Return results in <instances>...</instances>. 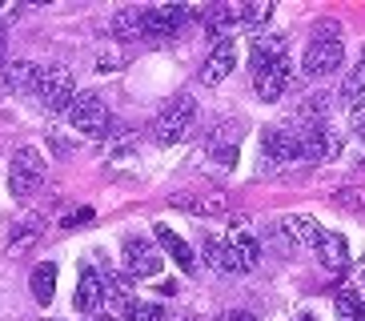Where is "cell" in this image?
Segmentation results:
<instances>
[{
    "label": "cell",
    "mask_w": 365,
    "mask_h": 321,
    "mask_svg": "<svg viewBox=\"0 0 365 321\" xmlns=\"http://www.w3.org/2000/svg\"><path fill=\"white\" fill-rule=\"evenodd\" d=\"M305 160V141L297 128L289 125H269L261 128V149H257V165L261 173H285L293 165Z\"/></svg>",
    "instance_id": "obj_1"
},
{
    "label": "cell",
    "mask_w": 365,
    "mask_h": 321,
    "mask_svg": "<svg viewBox=\"0 0 365 321\" xmlns=\"http://www.w3.org/2000/svg\"><path fill=\"white\" fill-rule=\"evenodd\" d=\"M33 96L48 108V113H68V105H73L81 93H76V76L68 73L65 64H41Z\"/></svg>",
    "instance_id": "obj_2"
},
{
    "label": "cell",
    "mask_w": 365,
    "mask_h": 321,
    "mask_svg": "<svg viewBox=\"0 0 365 321\" xmlns=\"http://www.w3.org/2000/svg\"><path fill=\"white\" fill-rule=\"evenodd\" d=\"M193 121H197V101L189 93H181V96H173L169 105L161 108V117L153 121L149 133H153V141H157V145H177V141L189 137Z\"/></svg>",
    "instance_id": "obj_3"
},
{
    "label": "cell",
    "mask_w": 365,
    "mask_h": 321,
    "mask_svg": "<svg viewBox=\"0 0 365 321\" xmlns=\"http://www.w3.org/2000/svg\"><path fill=\"white\" fill-rule=\"evenodd\" d=\"M44 153L36 149V145H21V149L12 153V165H9V189L12 197H21V201H29L36 189L44 185Z\"/></svg>",
    "instance_id": "obj_4"
},
{
    "label": "cell",
    "mask_w": 365,
    "mask_h": 321,
    "mask_svg": "<svg viewBox=\"0 0 365 321\" xmlns=\"http://www.w3.org/2000/svg\"><path fill=\"white\" fill-rule=\"evenodd\" d=\"M68 125L76 128V133H85V137H108V128H113V121H108V105L101 101L97 93H81L68 105Z\"/></svg>",
    "instance_id": "obj_5"
},
{
    "label": "cell",
    "mask_w": 365,
    "mask_h": 321,
    "mask_svg": "<svg viewBox=\"0 0 365 321\" xmlns=\"http://www.w3.org/2000/svg\"><path fill=\"white\" fill-rule=\"evenodd\" d=\"M120 249H125V277H153V273H161L165 257L149 237L129 233L125 241H120Z\"/></svg>",
    "instance_id": "obj_6"
},
{
    "label": "cell",
    "mask_w": 365,
    "mask_h": 321,
    "mask_svg": "<svg viewBox=\"0 0 365 321\" xmlns=\"http://www.w3.org/2000/svg\"><path fill=\"white\" fill-rule=\"evenodd\" d=\"M189 21H193V16H189V4H153V9H145V36L169 41V36H177Z\"/></svg>",
    "instance_id": "obj_7"
},
{
    "label": "cell",
    "mask_w": 365,
    "mask_h": 321,
    "mask_svg": "<svg viewBox=\"0 0 365 321\" xmlns=\"http://www.w3.org/2000/svg\"><path fill=\"white\" fill-rule=\"evenodd\" d=\"M345 61L341 41H309L305 56H301V73L305 76H333Z\"/></svg>",
    "instance_id": "obj_8"
},
{
    "label": "cell",
    "mask_w": 365,
    "mask_h": 321,
    "mask_svg": "<svg viewBox=\"0 0 365 321\" xmlns=\"http://www.w3.org/2000/svg\"><path fill=\"white\" fill-rule=\"evenodd\" d=\"M301 141H305V160H313V165H329V160L341 157V133L333 125H317V128H305L301 133Z\"/></svg>",
    "instance_id": "obj_9"
},
{
    "label": "cell",
    "mask_w": 365,
    "mask_h": 321,
    "mask_svg": "<svg viewBox=\"0 0 365 321\" xmlns=\"http://www.w3.org/2000/svg\"><path fill=\"white\" fill-rule=\"evenodd\" d=\"M201 29L209 32V41H213V44L233 41V32L241 29V4H209V9H205Z\"/></svg>",
    "instance_id": "obj_10"
},
{
    "label": "cell",
    "mask_w": 365,
    "mask_h": 321,
    "mask_svg": "<svg viewBox=\"0 0 365 321\" xmlns=\"http://www.w3.org/2000/svg\"><path fill=\"white\" fill-rule=\"evenodd\" d=\"M289 81H293V61L289 56H281L277 64H269L265 73L253 76V88H257V96L265 101V105H277L281 93L289 88Z\"/></svg>",
    "instance_id": "obj_11"
},
{
    "label": "cell",
    "mask_w": 365,
    "mask_h": 321,
    "mask_svg": "<svg viewBox=\"0 0 365 321\" xmlns=\"http://www.w3.org/2000/svg\"><path fill=\"white\" fill-rule=\"evenodd\" d=\"M36 73H41V64H33V61H9V64H0V93L33 96Z\"/></svg>",
    "instance_id": "obj_12"
},
{
    "label": "cell",
    "mask_w": 365,
    "mask_h": 321,
    "mask_svg": "<svg viewBox=\"0 0 365 321\" xmlns=\"http://www.w3.org/2000/svg\"><path fill=\"white\" fill-rule=\"evenodd\" d=\"M101 301H108V293H105V265H101V269L85 265L81 285H76V310L85 313V317H97Z\"/></svg>",
    "instance_id": "obj_13"
},
{
    "label": "cell",
    "mask_w": 365,
    "mask_h": 321,
    "mask_svg": "<svg viewBox=\"0 0 365 321\" xmlns=\"http://www.w3.org/2000/svg\"><path fill=\"white\" fill-rule=\"evenodd\" d=\"M233 68H237V41L213 44V53L205 56V64H201V85H221Z\"/></svg>",
    "instance_id": "obj_14"
},
{
    "label": "cell",
    "mask_w": 365,
    "mask_h": 321,
    "mask_svg": "<svg viewBox=\"0 0 365 321\" xmlns=\"http://www.w3.org/2000/svg\"><path fill=\"white\" fill-rule=\"evenodd\" d=\"M201 253H205V261H209V269H217V273H245V261H241L237 249L229 245V237L225 241H221V237H205Z\"/></svg>",
    "instance_id": "obj_15"
},
{
    "label": "cell",
    "mask_w": 365,
    "mask_h": 321,
    "mask_svg": "<svg viewBox=\"0 0 365 321\" xmlns=\"http://www.w3.org/2000/svg\"><path fill=\"white\" fill-rule=\"evenodd\" d=\"M281 56H289V49H285V36H281V32H261V36H253V53H249L253 76L265 73L269 64H277Z\"/></svg>",
    "instance_id": "obj_16"
},
{
    "label": "cell",
    "mask_w": 365,
    "mask_h": 321,
    "mask_svg": "<svg viewBox=\"0 0 365 321\" xmlns=\"http://www.w3.org/2000/svg\"><path fill=\"white\" fill-rule=\"evenodd\" d=\"M281 229H285V233H289V241L293 245H305V249H317L325 241V229L317 221H313V217H305V213H289V217H281Z\"/></svg>",
    "instance_id": "obj_17"
},
{
    "label": "cell",
    "mask_w": 365,
    "mask_h": 321,
    "mask_svg": "<svg viewBox=\"0 0 365 321\" xmlns=\"http://www.w3.org/2000/svg\"><path fill=\"white\" fill-rule=\"evenodd\" d=\"M173 205L185 209V213H201V217H225L229 213V197H221V193H205V197H193V193H173Z\"/></svg>",
    "instance_id": "obj_18"
},
{
    "label": "cell",
    "mask_w": 365,
    "mask_h": 321,
    "mask_svg": "<svg viewBox=\"0 0 365 321\" xmlns=\"http://www.w3.org/2000/svg\"><path fill=\"white\" fill-rule=\"evenodd\" d=\"M157 241H161V249L177 261L181 273H197V253L189 249V241H185L181 233H173L169 225H157Z\"/></svg>",
    "instance_id": "obj_19"
},
{
    "label": "cell",
    "mask_w": 365,
    "mask_h": 321,
    "mask_svg": "<svg viewBox=\"0 0 365 321\" xmlns=\"http://www.w3.org/2000/svg\"><path fill=\"white\" fill-rule=\"evenodd\" d=\"M245 117H221L213 121V128H209V137H205V145L209 149H237L241 145V137H245Z\"/></svg>",
    "instance_id": "obj_20"
},
{
    "label": "cell",
    "mask_w": 365,
    "mask_h": 321,
    "mask_svg": "<svg viewBox=\"0 0 365 321\" xmlns=\"http://www.w3.org/2000/svg\"><path fill=\"white\" fill-rule=\"evenodd\" d=\"M233 225H237V229L229 233V245H233V249H237V257L245 261V269H253V265L261 261V241L253 237V229H249L245 217H237Z\"/></svg>",
    "instance_id": "obj_21"
},
{
    "label": "cell",
    "mask_w": 365,
    "mask_h": 321,
    "mask_svg": "<svg viewBox=\"0 0 365 321\" xmlns=\"http://www.w3.org/2000/svg\"><path fill=\"white\" fill-rule=\"evenodd\" d=\"M317 257L329 273H345L349 269V245H345L341 233H325V241L317 245Z\"/></svg>",
    "instance_id": "obj_22"
},
{
    "label": "cell",
    "mask_w": 365,
    "mask_h": 321,
    "mask_svg": "<svg viewBox=\"0 0 365 321\" xmlns=\"http://www.w3.org/2000/svg\"><path fill=\"white\" fill-rule=\"evenodd\" d=\"M113 36L117 41H145V9H120L113 16Z\"/></svg>",
    "instance_id": "obj_23"
},
{
    "label": "cell",
    "mask_w": 365,
    "mask_h": 321,
    "mask_svg": "<svg viewBox=\"0 0 365 321\" xmlns=\"http://www.w3.org/2000/svg\"><path fill=\"white\" fill-rule=\"evenodd\" d=\"M29 289H33L36 305H48L56 293V261H41V265L33 269V277H29Z\"/></svg>",
    "instance_id": "obj_24"
},
{
    "label": "cell",
    "mask_w": 365,
    "mask_h": 321,
    "mask_svg": "<svg viewBox=\"0 0 365 321\" xmlns=\"http://www.w3.org/2000/svg\"><path fill=\"white\" fill-rule=\"evenodd\" d=\"M361 96H365V56L354 64V68H349V73H345V81H341V93H337V101L354 108L357 101H361Z\"/></svg>",
    "instance_id": "obj_25"
},
{
    "label": "cell",
    "mask_w": 365,
    "mask_h": 321,
    "mask_svg": "<svg viewBox=\"0 0 365 321\" xmlns=\"http://www.w3.org/2000/svg\"><path fill=\"white\" fill-rule=\"evenodd\" d=\"M41 233H44V221H41V217H21V221H16V229H12L9 249H12V253H21V249L29 245V241H36Z\"/></svg>",
    "instance_id": "obj_26"
},
{
    "label": "cell",
    "mask_w": 365,
    "mask_h": 321,
    "mask_svg": "<svg viewBox=\"0 0 365 321\" xmlns=\"http://www.w3.org/2000/svg\"><path fill=\"white\" fill-rule=\"evenodd\" d=\"M120 313H125V321H165V310L157 301H140V297H133Z\"/></svg>",
    "instance_id": "obj_27"
},
{
    "label": "cell",
    "mask_w": 365,
    "mask_h": 321,
    "mask_svg": "<svg viewBox=\"0 0 365 321\" xmlns=\"http://www.w3.org/2000/svg\"><path fill=\"white\" fill-rule=\"evenodd\" d=\"M273 16V4H265V0H249V4H241V29H261V24Z\"/></svg>",
    "instance_id": "obj_28"
},
{
    "label": "cell",
    "mask_w": 365,
    "mask_h": 321,
    "mask_svg": "<svg viewBox=\"0 0 365 321\" xmlns=\"http://www.w3.org/2000/svg\"><path fill=\"white\" fill-rule=\"evenodd\" d=\"M105 293H108V301H113V305H120V310L133 301V297H129V277L108 273V269H105Z\"/></svg>",
    "instance_id": "obj_29"
},
{
    "label": "cell",
    "mask_w": 365,
    "mask_h": 321,
    "mask_svg": "<svg viewBox=\"0 0 365 321\" xmlns=\"http://www.w3.org/2000/svg\"><path fill=\"white\" fill-rule=\"evenodd\" d=\"M333 201L341 205V209H354V213H365V189H357V185H341V189L333 193Z\"/></svg>",
    "instance_id": "obj_30"
},
{
    "label": "cell",
    "mask_w": 365,
    "mask_h": 321,
    "mask_svg": "<svg viewBox=\"0 0 365 321\" xmlns=\"http://www.w3.org/2000/svg\"><path fill=\"white\" fill-rule=\"evenodd\" d=\"M120 64H125V53H120V49H105V53H97V73H117Z\"/></svg>",
    "instance_id": "obj_31"
},
{
    "label": "cell",
    "mask_w": 365,
    "mask_h": 321,
    "mask_svg": "<svg viewBox=\"0 0 365 321\" xmlns=\"http://www.w3.org/2000/svg\"><path fill=\"white\" fill-rule=\"evenodd\" d=\"M349 128H354L357 137L365 141V96H361V101H357L354 108H349Z\"/></svg>",
    "instance_id": "obj_32"
},
{
    "label": "cell",
    "mask_w": 365,
    "mask_h": 321,
    "mask_svg": "<svg viewBox=\"0 0 365 321\" xmlns=\"http://www.w3.org/2000/svg\"><path fill=\"white\" fill-rule=\"evenodd\" d=\"M209 157H213L221 169H233L237 165V149H209Z\"/></svg>",
    "instance_id": "obj_33"
},
{
    "label": "cell",
    "mask_w": 365,
    "mask_h": 321,
    "mask_svg": "<svg viewBox=\"0 0 365 321\" xmlns=\"http://www.w3.org/2000/svg\"><path fill=\"white\" fill-rule=\"evenodd\" d=\"M81 221H93V209H76L73 217H65V229L68 225H81Z\"/></svg>",
    "instance_id": "obj_34"
},
{
    "label": "cell",
    "mask_w": 365,
    "mask_h": 321,
    "mask_svg": "<svg viewBox=\"0 0 365 321\" xmlns=\"http://www.w3.org/2000/svg\"><path fill=\"white\" fill-rule=\"evenodd\" d=\"M225 321H257V317H253V313H245V310H233Z\"/></svg>",
    "instance_id": "obj_35"
},
{
    "label": "cell",
    "mask_w": 365,
    "mask_h": 321,
    "mask_svg": "<svg viewBox=\"0 0 365 321\" xmlns=\"http://www.w3.org/2000/svg\"><path fill=\"white\" fill-rule=\"evenodd\" d=\"M16 12H21V9H0V32H4V21H12Z\"/></svg>",
    "instance_id": "obj_36"
},
{
    "label": "cell",
    "mask_w": 365,
    "mask_h": 321,
    "mask_svg": "<svg viewBox=\"0 0 365 321\" xmlns=\"http://www.w3.org/2000/svg\"><path fill=\"white\" fill-rule=\"evenodd\" d=\"M4 49H9V36L0 32V64H9V61H4Z\"/></svg>",
    "instance_id": "obj_37"
},
{
    "label": "cell",
    "mask_w": 365,
    "mask_h": 321,
    "mask_svg": "<svg viewBox=\"0 0 365 321\" xmlns=\"http://www.w3.org/2000/svg\"><path fill=\"white\" fill-rule=\"evenodd\" d=\"M85 321H117V317H108V313H97V317H85Z\"/></svg>",
    "instance_id": "obj_38"
},
{
    "label": "cell",
    "mask_w": 365,
    "mask_h": 321,
    "mask_svg": "<svg viewBox=\"0 0 365 321\" xmlns=\"http://www.w3.org/2000/svg\"><path fill=\"white\" fill-rule=\"evenodd\" d=\"M297 321H317V317H313V313H301V317Z\"/></svg>",
    "instance_id": "obj_39"
}]
</instances>
